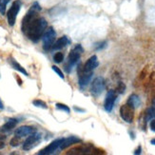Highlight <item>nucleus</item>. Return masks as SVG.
<instances>
[{"label": "nucleus", "mask_w": 155, "mask_h": 155, "mask_svg": "<svg viewBox=\"0 0 155 155\" xmlns=\"http://www.w3.org/2000/svg\"><path fill=\"white\" fill-rule=\"evenodd\" d=\"M47 26H48V23L45 18L36 17L33 21H32V23L28 26L24 33L27 34V36L33 42L36 43L42 37Z\"/></svg>", "instance_id": "obj_1"}, {"label": "nucleus", "mask_w": 155, "mask_h": 155, "mask_svg": "<svg viewBox=\"0 0 155 155\" xmlns=\"http://www.w3.org/2000/svg\"><path fill=\"white\" fill-rule=\"evenodd\" d=\"M83 50H84L81 47V45H77V46H75V48L70 53L69 58H68V63H67V65L65 66V70L68 72H70V69H72V67H73L77 62L79 61L81 53H83Z\"/></svg>", "instance_id": "obj_2"}, {"label": "nucleus", "mask_w": 155, "mask_h": 155, "mask_svg": "<svg viewBox=\"0 0 155 155\" xmlns=\"http://www.w3.org/2000/svg\"><path fill=\"white\" fill-rule=\"evenodd\" d=\"M56 38V33L53 30V28H49L46 30V32L42 35V42H43V49L48 50L50 48H53L54 44V41Z\"/></svg>", "instance_id": "obj_3"}, {"label": "nucleus", "mask_w": 155, "mask_h": 155, "mask_svg": "<svg viewBox=\"0 0 155 155\" xmlns=\"http://www.w3.org/2000/svg\"><path fill=\"white\" fill-rule=\"evenodd\" d=\"M42 139V135L41 133L38 132H33L29 137L26 139V141L23 144V149L26 151H29L30 149H33L34 147H36L39 144V142Z\"/></svg>", "instance_id": "obj_4"}, {"label": "nucleus", "mask_w": 155, "mask_h": 155, "mask_svg": "<svg viewBox=\"0 0 155 155\" xmlns=\"http://www.w3.org/2000/svg\"><path fill=\"white\" fill-rule=\"evenodd\" d=\"M105 89V79L102 76H98L91 84V93L94 96H99Z\"/></svg>", "instance_id": "obj_5"}, {"label": "nucleus", "mask_w": 155, "mask_h": 155, "mask_svg": "<svg viewBox=\"0 0 155 155\" xmlns=\"http://www.w3.org/2000/svg\"><path fill=\"white\" fill-rule=\"evenodd\" d=\"M120 115L125 122L128 124L132 123L134 118V108H132L128 104L123 105L120 108Z\"/></svg>", "instance_id": "obj_6"}, {"label": "nucleus", "mask_w": 155, "mask_h": 155, "mask_svg": "<svg viewBox=\"0 0 155 155\" xmlns=\"http://www.w3.org/2000/svg\"><path fill=\"white\" fill-rule=\"evenodd\" d=\"M20 7H21V3L19 1H14L12 5L11 9L8 12V23L10 26H13L15 24V20H16V16L20 11Z\"/></svg>", "instance_id": "obj_7"}, {"label": "nucleus", "mask_w": 155, "mask_h": 155, "mask_svg": "<svg viewBox=\"0 0 155 155\" xmlns=\"http://www.w3.org/2000/svg\"><path fill=\"white\" fill-rule=\"evenodd\" d=\"M64 138H59L56 139L53 142H51L48 147H46L45 148H43L42 151H40L37 154L39 155H48V154H51L55 152L58 148H60L61 144L63 143Z\"/></svg>", "instance_id": "obj_8"}, {"label": "nucleus", "mask_w": 155, "mask_h": 155, "mask_svg": "<svg viewBox=\"0 0 155 155\" xmlns=\"http://www.w3.org/2000/svg\"><path fill=\"white\" fill-rule=\"evenodd\" d=\"M116 100V93L114 90H110L106 95V99H105V104L104 108L108 112H111L114 106V103Z\"/></svg>", "instance_id": "obj_9"}, {"label": "nucleus", "mask_w": 155, "mask_h": 155, "mask_svg": "<svg viewBox=\"0 0 155 155\" xmlns=\"http://www.w3.org/2000/svg\"><path fill=\"white\" fill-rule=\"evenodd\" d=\"M92 75H93V71H86L85 70H83L82 73H80L79 75V85L82 89H84L85 87L89 85L92 78Z\"/></svg>", "instance_id": "obj_10"}, {"label": "nucleus", "mask_w": 155, "mask_h": 155, "mask_svg": "<svg viewBox=\"0 0 155 155\" xmlns=\"http://www.w3.org/2000/svg\"><path fill=\"white\" fill-rule=\"evenodd\" d=\"M35 132V128L33 127H30V126H22L18 128L16 131L14 132V135L17 136V137H26V136H29L32 133Z\"/></svg>", "instance_id": "obj_11"}, {"label": "nucleus", "mask_w": 155, "mask_h": 155, "mask_svg": "<svg viewBox=\"0 0 155 155\" xmlns=\"http://www.w3.org/2000/svg\"><path fill=\"white\" fill-rule=\"evenodd\" d=\"M98 65H99V62H98L97 56L92 55L91 57H90L86 62V64L84 66V70L86 71H93V70L97 68Z\"/></svg>", "instance_id": "obj_12"}, {"label": "nucleus", "mask_w": 155, "mask_h": 155, "mask_svg": "<svg viewBox=\"0 0 155 155\" xmlns=\"http://www.w3.org/2000/svg\"><path fill=\"white\" fill-rule=\"evenodd\" d=\"M78 143H81V139H79L76 136H70L68 138H64V141L60 146V149H65L67 148H69L70 146H71V145L78 144Z\"/></svg>", "instance_id": "obj_13"}, {"label": "nucleus", "mask_w": 155, "mask_h": 155, "mask_svg": "<svg viewBox=\"0 0 155 155\" xmlns=\"http://www.w3.org/2000/svg\"><path fill=\"white\" fill-rule=\"evenodd\" d=\"M70 43V41L68 39V37L67 36H62V37H60L56 42H54L53 46V50H61V49H63L65 48L67 45H68Z\"/></svg>", "instance_id": "obj_14"}, {"label": "nucleus", "mask_w": 155, "mask_h": 155, "mask_svg": "<svg viewBox=\"0 0 155 155\" xmlns=\"http://www.w3.org/2000/svg\"><path fill=\"white\" fill-rule=\"evenodd\" d=\"M17 123H18V121L16 119H10L4 126L1 127V130L0 131L3 132H8L10 131H12L13 128L17 125Z\"/></svg>", "instance_id": "obj_15"}, {"label": "nucleus", "mask_w": 155, "mask_h": 155, "mask_svg": "<svg viewBox=\"0 0 155 155\" xmlns=\"http://www.w3.org/2000/svg\"><path fill=\"white\" fill-rule=\"evenodd\" d=\"M128 104L130 106H131L132 108H136L141 105V100H140V98H139L138 95L131 94L130 96V98H128Z\"/></svg>", "instance_id": "obj_16"}, {"label": "nucleus", "mask_w": 155, "mask_h": 155, "mask_svg": "<svg viewBox=\"0 0 155 155\" xmlns=\"http://www.w3.org/2000/svg\"><path fill=\"white\" fill-rule=\"evenodd\" d=\"M9 61H10V63H11V65H12V67L14 69V70H16L17 71H19V72H21V73H23L24 75H26V76H28L29 75V73L27 72V70H26L23 67L20 65L19 63H17L16 61H15L13 58H10L9 59Z\"/></svg>", "instance_id": "obj_17"}, {"label": "nucleus", "mask_w": 155, "mask_h": 155, "mask_svg": "<svg viewBox=\"0 0 155 155\" xmlns=\"http://www.w3.org/2000/svg\"><path fill=\"white\" fill-rule=\"evenodd\" d=\"M153 119H155V111L152 108H148V111L146 112V121L148 122Z\"/></svg>", "instance_id": "obj_18"}, {"label": "nucleus", "mask_w": 155, "mask_h": 155, "mask_svg": "<svg viewBox=\"0 0 155 155\" xmlns=\"http://www.w3.org/2000/svg\"><path fill=\"white\" fill-rule=\"evenodd\" d=\"M10 1H11V0H0V13L1 14H5L6 7Z\"/></svg>", "instance_id": "obj_19"}, {"label": "nucleus", "mask_w": 155, "mask_h": 155, "mask_svg": "<svg viewBox=\"0 0 155 155\" xmlns=\"http://www.w3.org/2000/svg\"><path fill=\"white\" fill-rule=\"evenodd\" d=\"M33 106L37 107V108H44V110H47V108H48L47 104H46V103L44 101H42V100H34L33 102Z\"/></svg>", "instance_id": "obj_20"}, {"label": "nucleus", "mask_w": 155, "mask_h": 155, "mask_svg": "<svg viewBox=\"0 0 155 155\" xmlns=\"http://www.w3.org/2000/svg\"><path fill=\"white\" fill-rule=\"evenodd\" d=\"M64 60V54L62 53H56L54 55H53V61L55 62V63H61L62 61Z\"/></svg>", "instance_id": "obj_21"}, {"label": "nucleus", "mask_w": 155, "mask_h": 155, "mask_svg": "<svg viewBox=\"0 0 155 155\" xmlns=\"http://www.w3.org/2000/svg\"><path fill=\"white\" fill-rule=\"evenodd\" d=\"M55 107H56V108H58V110H60V111H65L67 113H70V108L68 106L64 105V104H60V103H57V104L55 105Z\"/></svg>", "instance_id": "obj_22"}, {"label": "nucleus", "mask_w": 155, "mask_h": 155, "mask_svg": "<svg viewBox=\"0 0 155 155\" xmlns=\"http://www.w3.org/2000/svg\"><path fill=\"white\" fill-rule=\"evenodd\" d=\"M51 68H53V71L55 72L56 74H57L61 79H64L65 78V76H64V73L63 72L61 71V70L58 68V67H56V66H53L51 67Z\"/></svg>", "instance_id": "obj_23"}, {"label": "nucleus", "mask_w": 155, "mask_h": 155, "mask_svg": "<svg viewBox=\"0 0 155 155\" xmlns=\"http://www.w3.org/2000/svg\"><path fill=\"white\" fill-rule=\"evenodd\" d=\"M19 138L20 137H17V136H15L13 137L12 140H11V146L12 147H17L19 143H20V140H19Z\"/></svg>", "instance_id": "obj_24"}, {"label": "nucleus", "mask_w": 155, "mask_h": 155, "mask_svg": "<svg viewBox=\"0 0 155 155\" xmlns=\"http://www.w3.org/2000/svg\"><path fill=\"white\" fill-rule=\"evenodd\" d=\"M125 89H126V87H125V85H124L122 82L121 83H119V86H118V91L120 92V93H123L124 92V90H125Z\"/></svg>", "instance_id": "obj_25"}, {"label": "nucleus", "mask_w": 155, "mask_h": 155, "mask_svg": "<svg viewBox=\"0 0 155 155\" xmlns=\"http://www.w3.org/2000/svg\"><path fill=\"white\" fill-rule=\"evenodd\" d=\"M149 126H151V130L155 132V119L151 121V125H149Z\"/></svg>", "instance_id": "obj_26"}, {"label": "nucleus", "mask_w": 155, "mask_h": 155, "mask_svg": "<svg viewBox=\"0 0 155 155\" xmlns=\"http://www.w3.org/2000/svg\"><path fill=\"white\" fill-rule=\"evenodd\" d=\"M5 148V141L3 139H0V149H2Z\"/></svg>", "instance_id": "obj_27"}, {"label": "nucleus", "mask_w": 155, "mask_h": 155, "mask_svg": "<svg viewBox=\"0 0 155 155\" xmlns=\"http://www.w3.org/2000/svg\"><path fill=\"white\" fill-rule=\"evenodd\" d=\"M141 151H142V148H141V146H139V147H138V148L136 149L135 151H134V154H140V153H141Z\"/></svg>", "instance_id": "obj_28"}, {"label": "nucleus", "mask_w": 155, "mask_h": 155, "mask_svg": "<svg viewBox=\"0 0 155 155\" xmlns=\"http://www.w3.org/2000/svg\"><path fill=\"white\" fill-rule=\"evenodd\" d=\"M74 111H79V112H85V110H82V108H74Z\"/></svg>", "instance_id": "obj_29"}, {"label": "nucleus", "mask_w": 155, "mask_h": 155, "mask_svg": "<svg viewBox=\"0 0 155 155\" xmlns=\"http://www.w3.org/2000/svg\"><path fill=\"white\" fill-rule=\"evenodd\" d=\"M0 110H4V105H3V102L0 98Z\"/></svg>", "instance_id": "obj_30"}, {"label": "nucleus", "mask_w": 155, "mask_h": 155, "mask_svg": "<svg viewBox=\"0 0 155 155\" xmlns=\"http://www.w3.org/2000/svg\"><path fill=\"white\" fill-rule=\"evenodd\" d=\"M151 108H153V110L155 111V98L152 100V106H151Z\"/></svg>", "instance_id": "obj_31"}, {"label": "nucleus", "mask_w": 155, "mask_h": 155, "mask_svg": "<svg viewBox=\"0 0 155 155\" xmlns=\"http://www.w3.org/2000/svg\"><path fill=\"white\" fill-rule=\"evenodd\" d=\"M151 144L153 145V146H155V139H152V140L151 141Z\"/></svg>", "instance_id": "obj_32"}]
</instances>
